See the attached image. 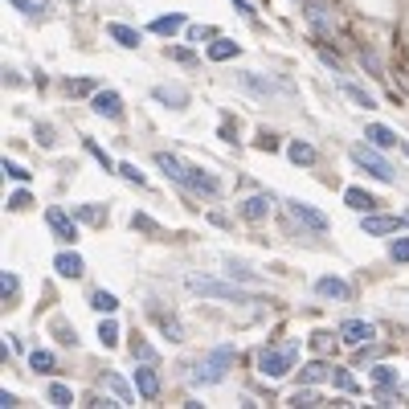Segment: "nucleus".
I'll list each match as a JSON object with an SVG mask.
<instances>
[{
    "label": "nucleus",
    "mask_w": 409,
    "mask_h": 409,
    "mask_svg": "<svg viewBox=\"0 0 409 409\" xmlns=\"http://www.w3.org/2000/svg\"><path fill=\"white\" fill-rule=\"evenodd\" d=\"M303 16H307V25L315 37H336L340 33V13H336V4L331 0H303Z\"/></svg>",
    "instance_id": "f257e3e1"
},
{
    "label": "nucleus",
    "mask_w": 409,
    "mask_h": 409,
    "mask_svg": "<svg viewBox=\"0 0 409 409\" xmlns=\"http://www.w3.org/2000/svg\"><path fill=\"white\" fill-rule=\"evenodd\" d=\"M294 360H299V344H278V348H266L258 356V373L266 381H282L294 368Z\"/></svg>",
    "instance_id": "f03ea898"
},
{
    "label": "nucleus",
    "mask_w": 409,
    "mask_h": 409,
    "mask_svg": "<svg viewBox=\"0 0 409 409\" xmlns=\"http://www.w3.org/2000/svg\"><path fill=\"white\" fill-rule=\"evenodd\" d=\"M229 364H233V348H229V344L213 348L209 356H205V360L193 368V385H217V381H225Z\"/></svg>",
    "instance_id": "7ed1b4c3"
},
{
    "label": "nucleus",
    "mask_w": 409,
    "mask_h": 409,
    "mask_svg": "<svg viewBox=\"0 0 409 409\" xmlns=\"http://www.w3.org/2000/svg\"><path fill=\"white\" fill-rule=\"evenodd\" d=\"M188 291L205 294V299H225V303H250V294L238 282H217V278H201V275H188Z\"/></svg>",
    "instance_id": "20e7f679"
},
{
    "label": "nucleus",
    "mask_w": 409,
    "mask_h": 409,
    "mask_svg": "<svg viewBox=\"0 0 409 409\" xmlns=\"http://www.w3.org/2000/svg\"><path fill=\"white\" fill-rule=\"evenodd\" d=\"M352 164H356V168H364L368 176L385 180V184H393V180H397V172H393V164L385 160V156H381V152H376L373 144H368V147H352Z\"/></svg>",
    "instance_id": "39448f33"
},
{
    "label": "nucleus",
    "mask_w": 409,
    "mask_h": 409,
    "mask_svg": "<svg viewBox=\"0 0 409 409\" xmlns=\"http://www.w3.org/2000/svg\"><path fill=\"white\" fill-rule=\"evenodd\" d=\"M287 213H291L294 225L311 229V233H327V217L319 209H311V205H303V201H287Z\"/></svg>",
    "instance_id": "423d86ee"
},
{
    "label": "nucleus",
    "mask_w": 409,
    "mask_h": 409,
    "mask_svg": "<svg viewBox=\"0 0 409 409\" xmlns=\"http://www.w3.org/2000/svg\"><path fill=\"white\" fill-rule=\"evenodd\" d=\"M242 86L245 90H254L262 98H275V95H291V82H275V78H262V74H242Z\"/></svg>",
    "instance_id": "0eeeda50"
},
{
    "label": "nucleus",
    "mask_w": 409,
    "mask_h": 409,
    "mask_svg": "<svg viewBox=\"0 0 409 409\" xmlns=\"http://www.w3.org/2000/svg\"><path fill=\"white\" fill-rule=\"evenodd\" d=\"M376 336V327L368 324V319H344L340 324V340L352 344V348H360V344H368Z\"/></svg>",
    "instance_id": "6e6552de"
},
{
    "label": "nucleus",
    "mask_w": 409,
    "mask_h": 409,
    "mask_svg": "<svg viewBox=\"0 0 409 409\" xmlns=\"http://www.w3.org/2000/svg\"><path fill=\"white\" fill-rule=\"evenodd\" d=\"M184 188H193L196 196H217V193H221V180L213 176V172H205V168H188Z\"/></svg>",
    "instance_id": "1a4fd4ad"
},
{
    "label": "nucleus",
    "mask_w": 409,
    "mask_h": 409,
    "mask_svg": "<svg viewBox=\"0 0 409 409\" xmlns=\"http://www.w3.org/2000/svg\"><path fill=\"white\" fill-rule=\"evenodd\" d=\"M46 221H49V229H53V238H58V242H78V225H74L58 205L46 209Z\"/></svg>",
    "instance_id": "9d476101"
},
{
    "label": "nucleus",
    "mask_w": 409,
    "mask_h": 409,
    "mask_svg": "<svg viewBox=\"0 0 409 409\" xmlns=\"http://www.w3.org/2000/svg\"><path fill=\"white\" fill-rule=\"evenodd\" d=\"M131 381H135V393H139L144 401H156V397H160V376H156V368H147V360L135 368Z\"/></svg>",
    "instance_id": "9b49d317"
},
{
    "label": "nucleus",
    "mask_w": 409,
    "mask_h": 409,
    "mask_svg": "<svg viewBox=\"0 0 409 409\" xmlns=\"http://www.w3.org/2000/svg\"><path fill=\"white\" fill-rule=\"evenodd\" d=\"M90 107H95V115H102V119H123V98L115 95V90H98Z\"/></svg>",
    "instance_id": "f8f14e48"
},
{
    "label": "nucleus",
    "mask_w": 409,
    "mask_h": 409,
    "mask_svg": "<svg viewBox=\"0 0 409 409\" xmlns=\"http://www.w3.org/2000/svg\"><path fill=\"white\" fill-rule=\"evenodd\" d=\"M397 225H401L397 217H381V213H364V221H360V229H364L368 238H385V233H393Z\"/></svg>",
    "instance_id": "ddd939ff"
},
{
    "label": "nucleus",
    "mask_w": 409,
    "mask_h": 409,
    "mask_svg": "<svg viewBox=\"0 0 409 409\" xmlns=\"http://www.w3.org/2000/svg\"><path fill=\"white\" fill-rule=\"evenodd\" d=\"M315 294H324V299H336V303H344L348 294H352V287L344 282V278H315Z\"/></svg>",
    "instance_id": "4468645a"
},
{
    "label": "nucleus",
    "mask_w": 409,
    "mask_h": 409,
    "mask_svg": "<svg viewBox=\"0 0 409 409\" xmlns=\"http://www.w3.org/2000/svg\"><path fill=\"white\" fill-rule=\"evenodd\" d=\"M156 168H160L168 180H176V184H184V180H188V168H184L172 152H156Z\"/></svg>",
    "instance_id": "2eb2a0df"
},
{
    "label": "nucleus",
    "mask_w": 409,
    "mask_h": 409,
    "mask_svg": "<svg viewBox=\"0 0 409 409\" xmlns=\"http://www.w3.org/2000/svg\"><path fill=\"white\" fill-rule=\"evenodd\" d=\"M270 205H275V196L270 193H254L250 201H242V217L245 221H262V217L270 213Z\"/></svg>",
    "instance_id": "dca6fc26"
},
{
    "label": "nucleus",
    "mask_w": 409,
    "mask_h": 409,
    "mask_svg": "<svg viewBox=\"0 0 409 409\" xmlns=\"http://www.w3.org/2000/svg\"><path fill=\"white\" fill-rule=\"evenodd\" d=\"M102 389H111V397L119 401V405H135V393H131V385L123 381V376L107 373V376H102Z\"/></svg>",
    "instance_id": "f3484780"
},
{
    "label": "nucleus",
    "mask_w": 409,
    "mask_h": 409,
    "mask_svg": "<svg viewBox=\"0 0 409 409\" xmlns=\"http://www.w3.org/2000/svg\"><path fill=\"white\" fill-rule=\"evenodd\" d=\"M184 25H188V21H184L180 13H172V16H156V21H152L147 29H152V33H160V37H172V33H180Z\"/></svg>",
    "instance_id": "a211bd4d"
},
{
    "label": "nucleus",
    "mask_w": 409,
    "mask_h": 409,
    "mask_svg": "<svg viewBox=\"0 0 409 409\" xmlns=\"http://www.w3.org/2000/svg\"><path fill=\"white\" fill-rule=\"evenodd\" d=\"M53 270H58L62 278H78L82 270H86V266H82L78 254H58V258H53Z\"/></svg>",
    "instance_id": "6ab92c4d"
},
{
    "label": "nucleus",
    "mask_w": 409,
    "mask_h": 409,
    "mask_svg": "<svg viewBox=\"0 0 409 409\" xmlns=\"http://www.w3.org/2000/svg\"><path fill=\"white\" fill-rule=\"evenodd\" d=\"M340 90H344V95H348V98H352L356 107H364V111H373V107H376V98L368 95L364 86H356V82H344V78H340Z\"/></svg>",
    "instance_id": "aec40b11"
},
{
    "label": "nucleus",
    "mask_w": 409,
    "mask_h": 409,
    "mask_svg": "<svg viewBox=\"0 0 409 409\" xmlns=\"http://www.w3.org/2000/svg\"><path fill=\"white\" fill-rule=\"evenodd\" d=\"M152 95H156V102H168V107H188V95H184V90H180V86H156V90H152Z\"/></svg>",
    "instance_id": "412c9836"
},
{
    "label": "nucleus",
    "mask_w": 409,
    "mask_h": 409,
    "mask_svg": "<svg viewBox=\"0 0 409 409\" xmlns=\"http://www.w3.org/2000/svg\"><path fill=\"white\" fill-rule=\"evenodd\" d=\"M368 381H373V389L381 393V389H393V385H397V373H393L389 364H376V368H368Z\"/></svg>",
    "instance_id": "4be33fe9"
},
{
    "label": "nucleus",
    "mask_w": 409,
    "mask_h": 409,
    "mask_svg": "<svg viewBox=\"0 0 409 409\" xmlns=\"http://www.w3.org/2000/svg\"><path fill=\"white\" fill-rule=\"evenodd\" d=\"M344 201H348L356 213H373L376 209V196H368L364 188H348V193H344Z\"/></svg>",
    "instance_id": "5701e85b"
},
{
    "label": "nucleus",
    "mask_w": 409,
    "mask_h": 409,
    "mask_svg": "<svg viewBox=\"0 0 409 409\" xmlns=\"http://www.w3.org/2000/svg\"><path fill=\"white\" fill-rule=\"evenodd\" d=\"M229 58H238V41H225V37H217L209 46V62H229Z\"/></svg>",
    "instance_id": "b1692460"
},
{
    "label": "nucleus",
    "mask_w": 409,
    "mask_h": 409,
    "mask_svg": "<svg viewBox=\"0 0 409 409\" xmlns=\"http://www.w3.org/2000/svg\"><path fill=\"white\" fill-rule=\"evenodd\" d=\"M368 144H373V147H397L401 139H397V135H393L389 127H381V123H373V127H368Z\"/></svg>",
    "instance_id": "393cba45"
},
{
    "label": "nucleus",
    "mask_w": 409,
    "mask_h": 409,
    "mask_svg": "<svg viewBox=\"0 0 409 409\" xmlns=\"http://www.w3.org/2000/svg\"><path fill=\"white\" fill-rule=\"evenodd\" d=\"M107 33H111V37H115L123 49H135V46H139V33L127 29V25H107Z\"/></svg>",
    "instance_id": "a878e982"
},
{
    "label": "nucleus",
    "mask_w": 409,
    "mask_h": 409,
    "mask_svg": "<svg viewBox=\"0 0 409 409\" xmlns=\"http://www.w3.org/2000/svg\"><path fill=\"white\" fill-rule=\"evenodd\" d=\"M331 376V368H327L324 360H311L307 368H303V385H319V381H327Z\"/></svg>",
    "instance_id": "bb28decb"
},
{
    "label": "nucleus",
    "mask_w": 409,
    "mask_h": 409,
    "mask_svg": "<svg viewBox=\"0 0 409 409\" xmlns=\"http://www.w3.org/2000/svg\"><path fill=\"white\" fill-rule=\"evenodd\" d=\"M331 385L340 393H360V385H356V376L348 373V368H331Z\"/></svg>",
    "instance_id": "cd10ccee"
},
{
    "label": "nucleus",
    "mask_w": 409,
    "mask_h": 409,
    "mask_svg": "<svg viewBox=\"0 0 409 409\" xmlns=\"http://www.w3.org/2000/svg\"><path fill=\"white\" fill-rule=\"evenodd\" d=\"M287 156H291L294 164H315V147L303 144V139H294V144L287 147Z\"/></svg>",
    "instance_id": "c85d7f7f"
},
{
    "label": "nucleus",
    "mask_w": 409,
    "mask_h": 409,
    "mask_svg": "<svg viewBox=\"0 0 409 409\" xmlns=\"http://www.w3.org/2000/svg\"><path fill=\"white\" fill-rule=\"evenodd\" d=\"M356 58H360V65H364L373 78H385V65H381V58H376V49H360Z\"/></svg>",
    "instance_id": "c756f323"
},
{
    "label": "nucleus",
    "mask_w": 409,
    "mask_h": 409,
    "mask_svg": "<svg viewBox=\"0 0 409 409\" xmlns=\"http://www.w3.org/2000/svg\"><path fill=\"white\" fill-rule=\"evenodd\" d=\"M53 364H58V356H53V352H33V356H29L33 373H53Z\"/></svg>",
    "instance_id": "7c9ffc66"
},
{
    "label": "nucleus",
    "mask_w": 409,
    "mask_h": 409,
    "mask_svg": "<svg viewBox=\"0 0 409 409\" xmlns=\"http://www.w3.org/2000/svg\"><path fill=\"white\" fill-rule=\"evenodd\" d=\"M98 340H102V348H115V344H119V324H115V319H102V324H98Z\"/></svg>",
    "instance_id": "2f4dec72"
},
{
    "label": "nucleus",
    "mask_w": 409,
    "mask_h": 409,
    "mask_svg": "<svg viewBox=\"0 0 409 409\" xmlns=\"http://www.w3.org/2000/svg\"><path fill=\"white\" fill-rule=\"evenodd\" d=\"M90 307H95V311H107V315H111V311L119 307V299H115L111 291H95V294H90Z\"/></svg>",
    "instance_id": "473e14b6"
},
{
    "label": "nucleus",
    "mask_w": 409,
    "mask_h": 409,
    "mask_svg": "<svg viewBox=\"0 0 409 409\" xmlns=\"http://www.w3.org/2000/svg\"><path fill=\"white\" fill-rule=\"evenodd\" d=\"M16 291H21V278H16L13 270H4V275H0V294H4V303H9Z\"/></svg>",
    "instance_id": "72a5a7b5"
},
{
    "label": "nucleus",
    "mask_w": 409,
    "mask_h": 409,
    "mask_svg": "<svg viewBox=\"0 0 409 409\" xmlns=\"http://www.w3.org/2000/svg\"><path fill=\"white\" fill-rule=\"evenodd\" d=\"M49 401H53V405H74V393L65 389V385H49Z\"/></svg>",
    "instance_id": "f704fd0d"
},
{
    "label": "nucleus",
    "mask_w": 409,
    "mask_h": 409,
    "mask_svg": "<svg viewBox=\"0 0 409 409\" xmlns=\"http://www.w3.org/2000/svg\"><path fill=\"white\" fill-rule=\"evenodd\" d=\"M86 152H90V156H95V160L102 164V168H107V172H119V168L111 164V156H107V152H102V147L95 144V139H86Z\"/></svg>",
    "instance_id": "c9c22d12"
},
{
    "label": "nucleus",
    "mask_w": 409,
    "mask_h": 409,
    "mask_svg": "<svg viewBox=\"0 0 409 409\" xmlns=\"http://www.w3.org/2000/svg\"><path fill=\"white\" fill-rule=\"evenodd\" d=\"M74 213H78L82 221H90V225L102 221V209H98V205H74Z\"/></svg>",
    "instance_id": "e433bc0d"
},
{
    "label": "nucleus",
    "mask_w": 409,
    "mask_h": 409,
    "mask_svg": "<svg viewBox=\"0 0 409 409\" xmlns=\"http://www.w3.org/2000/svg\"><path fill=\"white\" fill-rule=\"evenodd\" d=\"M389 254H393L397 262H409V238H393V242H389Z\"/></svg>",
    "instance_id": "4c0bfd02"
},
{
    "label": "nucleus",
    "mask_w": 409,
    "mask_h": 409,
    "mask_svg": "<svg viewBox=\"0 0 409 409\" xmlns=\"http://www.w3.org/2000/svg\"><path fill=\"white\" fill-rule=\"evenodd\" d=\"M229 278H233V282L242 278V282H254V287H258V275H254V270H245V266H238V262H229Z\"/></svg>",
    "instance_id": "58836bf2"
},
{
    "label": "nucleus",
    "mask_w": 409,
    "mask_h": 409,
    "mask_svg": "<svg viewBox=\"0 0 409 409\" xmlns=\"http://www.w3.org/2000/svg\"><path fill=\"white\" fill-rule=\"evenodd\" d=\"M4 176H13V180H21V184H25V180H29L33 172H29V168H21L16 160H4Z\"/></svg>",
    "instance_id": "ea45409f"
},
{
    "label": "nucleus",
    "mask_w": 409,
    "mask_h": 409,
    "mask_svg": "<svg viewBox=\"0 0 409 409\" xmlns=\"http://www.w3.org/2000/svg\"><path fill=\"white\" fill-rule=\"evenodd\" d=\"M291 405H319V397H315V393H311V385H307V389H299L291 397Z\"/></svg>",
    "instance_id": "a19ab883"
},
{
    "label": "nucleus",
    "mask_w": 409,
    "mask_h": 409,
    "mask_svg": "<svg viewBox=\"0 0 409 409\" xmlns=\"http://www.w3.org/2000/svg\"><path fill=\"white\" fill-rule=\"evenodd\" d=\"M131 352H135V360H147V364L156 360V352H152V344H144V340H135V344H131Z\"/></svg>",
    "instance_id": "79ce46f5"
},
{
    "label": "nucleus",
    "mask_w": 409,
    "mask_h": 409,
    "mask_svg": "<svg viewBox=\"0 0 409 409\" xmlns=\"http://www.w3.org/2000/svg\"><path fill=\"white\" fill-rule=\"evenodd\" d=\"M65 90H70V95H90V90H95V82H86V78L74 82V78H70V82H65Z\"/></svg>",
    "instance_id": "37998d69"
},
{
    "label": "nucleus",
    "mask_w": 409,
    "mask_h": 409,
    "mask_svg": "<svg viewBox=\"0 0 409 409\" xmlns=\"http://www.w3.org/2000/svg\"><path fill=\"white\" fill-rule=\"evenodd\" d=\"M119 172H123V176H127L131 184H144V172H139L135 164H119Z\"/></svg>",
    "instance_id": "c03bdc74"
},
{
    "label": "nucleus",
    "mask_w": 409,
    "mask_h": 409,
    "mask_svg": "<svg viewBox=\"0 0 409 409\" xmlns=\"http://www.w3.org/2000/svg\"><path fill=\"white\" fill-rule=\"evenodd\" d=\"M9 209H13V213L29 209V193H13V196H9Z\"/></svg>",
    "instance_id": "a18cd8bd"
},
{
    "label": "nucleus",
    "mask_w": 409,
    "mask_h": 409,
    "mask_svg": "<svg viewBox=\"0 0 409 409\" xmlns=\"http://www.w3.org/2000/svg\"><path fill=\"white\" fill-rule=\"evenodd\" d=\"M188 37H193V41H205V37H217V29H205V25H193V29H188Z\"/></svg>",
    "instance_id": "49530a36"
},
{
    "label": "nucleus",
    "mask_w": 409,
    "mask_h": 409,
    "mask_svg": "<svg viewBox=\"0 0 409 409\" xmlns=\"http://www.w3.org/2000/svg\"><path fill=\"white\" fill-rule=\"evenodd\" d=\"M9 4H13V9H21L25 16H37V4H33V0H9Z\"/></svg>",
    "instance_id": "de8ad7c7"
},
{
    "label": "nucleus",
    "mask_w": 409,
    "mask_h": 409,
    "mask_svg": "<svg viewBox=\"0 0 409 409\" xmlns=\"http://www.w3.org/2000/svg\"><path fill=\"white\" fill-rule=\"evenodd\" d=\"M131 225H135V229H156V221L144 217V213H135V217H131Z\"/></svg>",
    "instance_id": "09e8293b"
},
{
    "label": "nucleus",
    "mask_w": 409,
    "mask_h": 409,
    "mask_svg": "<svg viewBox=\"0 0 409 409\" xmlns=\"http://www.w3.org/2000/svg\"><path fill=\"white\" fill-rule=\"evenodd\" d=\"M319 58H324V65H327V70H336V74H340V70H344V65H340V58H336V53H327V49H324Z\"/></svg>",
    "instance_id": "8fccbe9b"
},
{
    "label": "nucleus",
    "mask_w": 409,
    "mask_h": 409,
    "mask_svg": "<svg viewBox=\"0 0 409 409\" xmlns=\"http://www.w3.org/2000/svg\"><path fill=\"white\" fill-rule=\"evenodd\" d=\"M311 344H315L319 352H327V348H331V336H327V331H315V340H311Z\"/></svg>",
    "instance_id": "3c124183"
},
{
    "label": "nucleus",
    "mask_w": 409,
    "mask_h": 409,
    "mask_svg": "<svg viewBox=\"0 0 409 409\" xmlns=\"http://www.w3.org/2000/svg\"><path fill=\"white\" fill-rule=\"evenodd\" d=\"M397 82L409 90V62H397Z\"/></svg>",
    "instance_id": "603ef678"
},
{
    "label": "nucleus",
    "mask_w": 409,
    "mask_h": 409,
    "mask_svg": "<svg viewBox=\"0 0 409 409\" xmlns=\"http://www.w3.org/2000/svg\"><path fill=\"white\" fill-rule=\"evenodd\" d=\"M233 9H238L242 16H250V21H254V4H250V0H233Z\"/></svg>",
    "instance_id": "864d4df0"
},
{
    "label": "nucleus",
    "mask_w": 409,
    "mask_h": 409,
    "mask_svg": "<svg viewBox=\"0 0 409 409\" xmlns=\"http://www.w3.org/2000/svg\"><path fill=\"white\" fill-rule=\"evenodd\" d=\"M13 405H21V401H16L9 389H4V393H0V409H13Z\"/></svg>",
    "instance_id": "5fc2aeb1"
},
{
    "label": "nucleus",
    "mask_w": 409,
    "mask_h": 409,
    "mask_svg": "<svg viewBox=\"0 0 409 409\" xmlns=\"http://www.w3.org/2000/svg\"><path fill=\"white\" fill-rule=\"evenodd\" d=\"M258 147H262V152H275V147H278V139H275V135H262V139H258Z\"/></svg>",
    "instance_id": "6e6d98bb"
},
{
    "label": "nucleus",
    "mask_w": 409,
    "mask_h": 409,
    "mask_svg": "<svg viewBox=\"0 0 409 409\" xmlns=\"http://www.w3.org/2000/svg\"><path fill=\"white\" fill-rule=\"evenodd\" d=\"M37 139H41V144H53V127H37Z\"/></svg>",
    "instance_id": "4d7b16f0"
},
{
    "label": "nucleus",
    "mask_w": 409,
    "mask_h": 409,
    "mask_svg": "<svg viewBox=\"0 0 409 409\" xmlns=\"http://www.w3.org/2000/svg\"><path fill=\"white\" fill-rule=\"evenodd\" d=\"M401 152H405V156H409V144H401Z\"/></svg>",
    "instance_id": "13d9d810"
}]
</instances>
